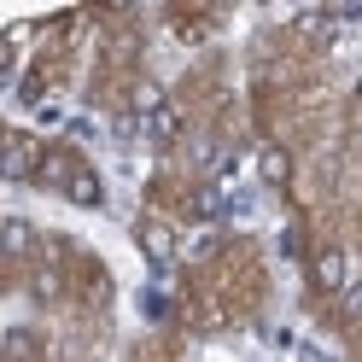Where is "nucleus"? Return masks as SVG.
I'll return each mask as SVG.
<instances>
[{"label":"nucleus","mask_w":362,"mask_h":362,"mask_svg":"<svg viewBox=\"0 0 362 362\" xmlns=\"http://www.w3.org/2000/svg\"><path fill=\"white\" fill-rule=\"evenodd\" d=\"M141 245H146L152 263H170V257H175V234L164 228V222H146V228H141Z\"/></svg>","instance_id":"nucleus-4"},{"label":"nucleus","mask_w":362,"mask_h":362,"mask_svg":"<svg viewBox=\"0 0 362 362\" xmlns=\"http://www.w3.org/2000/svg\"><path fill=\"white\" fill-rule=\"evenodd\" d=\"M134 111H141V117H158V111H164V88L141 82V88H134Z\"/></svg>","instance_id":"nucleus-9"},{"label":"nucleus","mask_w":362,"mask_h":362,"mask_svg":"<svg viewBox=\"0 0 362 362\" xmlns=\"http://www.w3.org/2000/svg\"><path fill=\"white\" fill-rule=\"evenodd\" d=\"M339 304H345V315H351V322H362V281H351L345 292H339Z\"/></svg>","instance_id":"nucleus-10"},{"label":"nucleus","mask_w":362,"mask_h":362,"mask_svg":"<svg viewBox=\"0 0 362 362\" xmlns=\"http://www.w3.org/2000/svg\"><path fill=\"white\" fill-rule=\"evenodd\" d=\"M35 175V141L30 134H12L6 141V181H30Z\"/></svg>","instance_id":"nucleus-2"},{"label":"nucleus","mask_w":362,"mask_h":362,"mask_svg":"<svg viewBox=\"0 0 362 362\" xmlns=\"http://www.w3.org/2000/svg\"><path fill=\"white\" fill-rule=\"evenodd\" d=\"M146 134H152L158 146H170L175 134H181V111H175V105H164V111H158V117H146Z\"/></svg>","instance_id":"nucleus-6"},{"label":"nucleus","mask_w":362,"mask_h":362,"mask_svg":"<svg viewBox=\"0 0 362 362\" xmlns=\"http://www.w3.org/2000/svg\"><path fill=\"white\" fill-rule=\"evenodd\" d=\"M211 252H216V240H211V234H199V240L187 245V257H211Z\"/></svg>","instance_id":"nucleus-11"},{"label":"nucleus","mask_w":362,"mask_h":362,"mask_svg":"<svg viewBox=\"0 0 362 362\" xmlns=\"http://www.w3.org/2000/svg\"><path fill=\"white\" fill-rule=\"evenodd\" d=\"M257 170H263V181H269V187H281V181L292 175V158H286L281 146H269V152L257 158Z\"/></svg>","instance_id":"nucleus-7"},{"label":"nucleus","mask_w":362,"mask_h":362,"mask_svg":"<svg viewBox=\"0 0 362 362\" xmlns=\"http://www.w3.org/2000/svg\"><path fill=\"white\" fill-rule=\"evenodd\" d=\"M64 193H71V205H88V211L105 205V187H100L94 170H71V175H64Z\"/></svg>","instance_id":"nucleus-3"},{"label":"nucleus","mask_w":362,"mask_h":362,"mask_svg":"<svg viewBox=\"0 0 362 362\" xmlns=\"http://www.w3.org/2000/svg\"><path fill=\"white\" fill-rule=\"evenodd\" d=\"M6 356H12V362H35V333H30V327H12V333H6Z\"/></svg>","instance_id":"nucleus-8"},{"label":"nucleus","mask_w":362,"mask_h":362,"mask_svg":"<svg viewBox=\"0 0 362 362\" xmlns=\"http://www.w3.org/2000/svg\"><path fill=\"white\" fill-rule=\"evenodd\" d=\"M0 240H6V252H12V257H24L30 245H35V228H30L24 216H6V228H0Z\"/></svg>","instance_id":"nucleus-5"},{"label":"nucleus","mask_w":362,"mask_h":362,"mask_svg":"<svg viewBox=\"0 0 362 362\" xmlns=\"http://www.w3.org/2000/svg\"><path fill=\"white\" fill-rule=\"evenodd\" d=\"M315 286H322V292H345V286H351V281H345V252H339V245L315 252Z\"/></svg>","instance_id":"nucleus-1"}]
</instances>
